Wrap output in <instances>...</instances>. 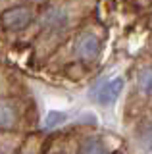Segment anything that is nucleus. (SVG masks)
<instances>
[{
  "label": "nucleus",
  "mask_w": 152,
  "mask_h": 154,
  "mask_svg": "<svg viewBox=\"0 0 152 154\" xmlns=\"http://www.w3.org/2000/svg\"><path fill=\"white\" fill-rule=\"evenodd\" d=\"M98 48H100V42L98 38L93 35V33H83L77 41V54L83 58V60H93L94 56L98 54Z\"/></svg>",
  "instance_id": "obj_3"
},
{
  "label": "nucleus",
  "mask_w": 152,
  "mask_h": 154,
  "mask_svg": "<svg viewBox=\"0 0 152 154\" xmlns=\"http://www.w3.org/2000/svg\"><path fill=\"white\" fill-rule=\"evenodd\" d=\"M139 87L142 93L152 94V67H146V69L141 71L139 75Z\"/></svg>",
  "instance_id": "obj_6"
},
{
  "label": "nucleus",
  "mask_w": 152,
  "mask_h": 154,
  "mask_svg": "<svg viewBox=\"0 0 152 154\" xmlns=\"http://www.w3.org/2000/svg\"><path fill=\"white\" fill-rule=\"evenodd\" d=\"M121 89H123V79H120V77L112 79V81H108V83H104L100 87V91L96 94V100L100 104H112L121 94Z\"/></svg>",
  "instance_id": "obj_4"
},
{
  "label": "nucleus",
  "mask_w": 152,
  "mask_h": 154,
  "mask_svg": "<svg viewBox=\"0 0 152 154\" xmlns=\"http://www.w3.org/2000/svg\"><path fill=\"white\" fill-rule=\"evenodd\" d=\"M146 150H152V127H146L144 131L141 133V141H139Z\"/></svg>",
  "instance_id": "obj_7"
},
{
  "label": "nucleus",
  "mask_w": 152,
  "mask_h": 154,
  "mask_svg": "<svg viewBox=\"0 0 152 154\" xmlns=\"http://www.w3.org/2000/svg\"><path fill=\"white\" fill-rule=\"evenodd\" d=\"M77 154H108V146L104 144L102 139L89 137V139H85V141L81 143Z\"/></svg>",
  "instance_id": "obj_5"
},
{
  "label": "nucleus",
  "mask_w": 152,
  "mask_h": 154,
  "mask_svg": "<svg viewBox=\"0 0 152 154\" xmlns=\"http://www.w3.org/2000/svg\"><path fill=\"white\" fill-rule=\"evenodd\" d=\"M62 122H65V114L62 112H50L46 116V125H58Z\"/></svg>",
  "instance_id": "obj_8"
},
{
  "label": "nucleus",
  "mask_w": 152,
  "mask_h": 154,
  "mask_svg": "<svg viewBox=\"0 0 152 154\" xmlns=\"http://www.w3.org/2000/svg\"><path fill=\"white\" fill-rule=\"evenodd\" d=\"M20 122V110L17 104L10 98L0 100V127L2 129H14Z\"/></svg>",
  "instance_id": "obj_2"
},
{
  "label": "nucleus",
  "mask_w": 152,
  "mask_h": 154,
  "mask_svg": "<svg viewBox=\"0 0 152 154\" xmlns=\"http://www.w3.org/2000/svg\"><path fill=\"white\" fill-rule=\"evenodd\" d=\"M33 16H35V8L29 4H21V6H14L6 10L0 16V23L8 31H20L33 21Z\"/></svg>",
  "instance_id": "obj_1"
},
{
  "label": "nucleus",
  "mask_w": 152,
  "mask_h": 154,
  "mask_svg": "<svg viewBox=\"0 0 152 154\" xmlns=\"http://www.w3.org/2000/svg\"><path fill=\"white\" fill-rule=\"evenodd\" d=\"M52 154H65L64 150H56V152H52Z\"/></svg>",
  "instance_id": "obj_9"
}]
</instances>
